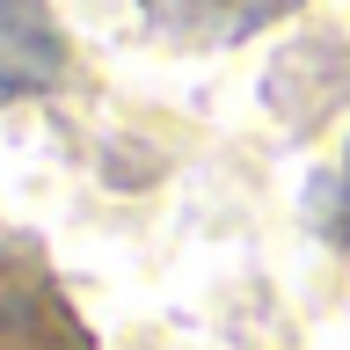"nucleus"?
I'll list each match as a JSON object with an SVG mask.
<instances>
[{
	"mask_svg": "<svg viewBox=\"0 0 350 350\" xmlns=\"http://www.w3.org/2000/svg\"><path fill=\"white\" fill-rule=\"evenodd\" d=\"M0 350H95V328L29 241L0 248Z\"/></svg>",
	"mask_w": 350,
	"mask_h": 350,
	"instance_id": "obj_1",
	"label": "nucleus"
},
{
	"mask_svg": "<svg viewBox=\"0 0 350 350\" xmlns=\"http://www.w3.org/2000/svg\"><path fill=\"white\" fill-rule=\"evenodd\" d=\"M299 0H139V15L161 29V37L190 44V51H212V44H241L270 29L278 15H292Z\"/></svg>",
	"mask_w": 350,
	"mask_h": 350,
	"instance_id": "obj_2",
	"label": "nucleus"
},
{
	"mask_svg": "<svg viewBox=\"0 0 350 350\" xmlns=\"http://www.w3.org/2000/svg\"><path fill=\"white\" fill-rule=\"evenodd\" d=\"M59 22L44 15L37 0H0V103L8 95H29V88L59 81Z\"/></svg>",
	"mask_w": 350,
	"mask_h": 350,
	"instance_id": "obj_3",
	"label": "nucleus"
},
{
	"mask_svg": "<svg viewBox=\"0 0 350 350\" xmlns=\"http://www.w3.org/2000/svg\"><path fill=\"white\" fill-rule=\"evenodd\" d=\"M314 226H321L336 248H350V146H343V161H336V175H328L321 190H314Z\"/></svg>",
	"mask_w": 350,
	"mask_h": 350,
	"instance_id": "obj_4",
	"label": "nucleus"
}]
</instances>
